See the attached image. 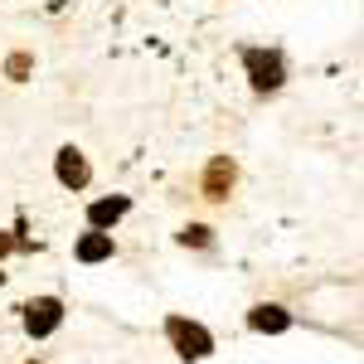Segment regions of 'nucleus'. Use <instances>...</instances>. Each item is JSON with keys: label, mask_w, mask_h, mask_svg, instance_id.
<instances>
[{"label": "nucleus", "mask_w": 364, "mask_h": 364, "mask_svg": "<svg viewBox=\"0 0 364 364\" xmlns=\"http://www.w3.org/2000/svg\"><path fill=\"white\" fill-rule=\"evenodd\" d=\"M166 336L175 340V350H180L185 360H204V355L214 350L209 331H204V326H195V321H185V316H170V321H166Z\"/></svg>", "instance_id": "1"}, {"label": "nucleus", "mask_w": 364, "mask_h": 364, "mask_svg": "<svg viewBox=\"0 0 364 364\" xmlns=\"http://www.w3.org/2000/svg\"><path fill=\"white\" fill-rule=\"evenodd\" d=\"M243 63H248L252 87H257V92H277V87H282V78H287V73H282V58H277V54L248 49V54H243Z\"/></svg>", "instance_id": "2"}, {"label": "nucleus", "mask_w": 364, "mask_h": 364, "mask_svg": "<svg viewBox=\"0 0 364 364\" xmlns=\"http://www.w3.org/2000/svg\"><path fill=\"white\" fill-rule=\"evenodd\" d=\"M58 316H63V306H58L54 296H39V301L25 306V331L29 336H49V331L58 326Z\"/></svg>", "instance_id": "3"}, {"label": "nucleus", "mask_w": 364, "mask_h": 364, "mask_svg": "<svg viewBox=\"0 0 364 364\" xmlns=\"http://www.w3.org/2000/svg\"><path fill=\"white\" fill-rule=\"evenodd\" d=\"M58 180L68 185V190H83L87 185V161L68 146V151H58Z\"/></svg>", "instance_id": "4"}, {"label": "nucleus", "mask_w": 364, "mask_h": 364, "mask_svg": "<svg viewBox=\"0 0 364 364\" xmlns=\"http://www.w3.org/2000/svg\"><path fill=\"white\" fill-rule=\"evenodd\" d=\"M248 326H252V331L277 336V331H287V326H291V316H287L282 306H252V311H248Z\"/></svg>", "instance_id": "5"}, {"label": "nucleus", "mask_w": 364, "mask_h": 364, "mask_svg": "<svg viewBox=\"0 0 364 364\" xmlns=\"http://www.w3.org/2000/svg\"><path fill=\"white\" fill-rule=\"evenodd\" d=\"M228 185H233V166H228L224 156H219V161L209 166V180H204V195H209V199H224V190H228Z\"/></svg>", "instance_id": "6"}, {"label": "nucleus", "mask_w": 364, "mask_h": 364, "mask_svg": "<svg viewBox=\"0 0 364 364\" xmlns=\"http://www.w3.org/2000/svg\"><path fill=\"white\" fill-rule=\"evenodd\" d=\"M127 214V199H97L92 209H87V219H92V228H107V224H117Z\"/></svg>", "instance_id": "7"}, {"label": "nucleus", "mask_w": 364, "mask_h": 364, "mask_svg": "<svg viewBox=\"0 0 364 364\" xmlns=\"http://www.w3.org/2000/svg\"><path fill=\"white\" fill-rule=\"evenodd\" d=\"M78 257H83V262L112 257V238H107V233H87V238H78Z\"/></svg>", "instance_id": "8"}, {"label": "nucleus", "mask_w": 364, "mask_h": 364, "mask_svg": "<svg viewBox=\"0 0 364 364\" xmlns=\"http://www.w3.org/2000/svg\"><path fill=\"white\" fill-rule=\"evenodd\" d=\"M180 238H185V243H195V248H204V243H209V228H185Z\"/></svg>", "instance_id": "9"}, {"label": "nucleus", "mask_w": 364, "mask_h": 364, "mask_svg": "<svg viewBox=\"0 0 364 364\" xmlns=\"http://www.w3.org/2000/svg\"><path fill=\"white\" fill-rule=\"evenodd\" d=\"M15 248V238H10V233H0V252H10Z\"/></svg>", "instance_id": "10"}]
</instances>
